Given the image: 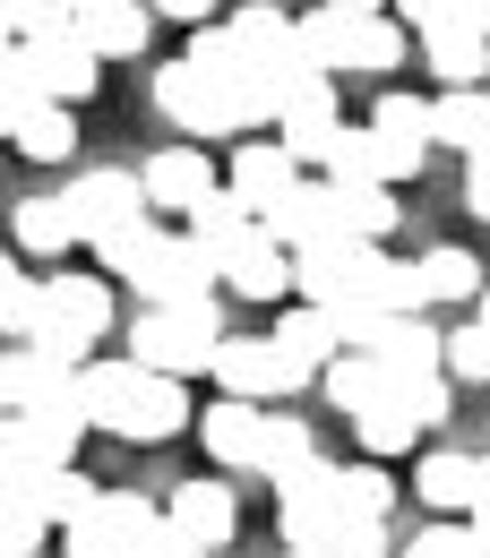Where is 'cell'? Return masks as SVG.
I'll return each instance as SVG.
<instances>
[{
	"instance_id": "cell-1",
	"label": "cell",
	"mask_w": 490,
	"mask_h": 558,
	"mask_svg": "<svg viewBox=\"0 0 490 558\" xmlns=\"http://www.w3.org/2000/svg\"><path fill=\"white\" fill-rule=\"evenodd\" d=\"M77 396H86V421L95 429H112V438H130V447H164V438H181L190 429V387L181 378H164V369H146L139 352L130 361H77Z\"/></svg>"
},
{
	"instance_id": "cell-2",
	"label": "cell",
	"mask_w": 490,
	"mask_h": 558,
	"mask_svg": "<svg viewBox=\"0 0 490 558\" xmlns=\"http://www.w3.org/2000/svg\"><path fill=\"white\" fill-rule=\"evenodd\" d=\"M95 258H104V276L139 283V301H207L215 276H224L207 250H199V232H190V223H181V232H164L155 215L121 223V232H104V241H95Z\"/></svg>"
},
{
	"instance_id": "cell-3",
	"label": "cell",
	"mask_w": 490,
	"mask_h": 558,
	"mask_svg": "<svg viewBox=\"0 0 490 558\" xmlns=\"http://www.w3.org/2000/svg\"><path fill=\"white\" fill-rule=\"evenodd\" d=\"M232 327H224V301H146L139 327H130V352H139L146 369H164V378H215V344H224Z\"/></svg>"
},
{
	"instance_id": "cell-4",
	"label": "cell",
	"mask_w": 490,
	"mask_h": 558,
	"mask_svg": "<svg viewBox=\"0 0 490 558\" xmlns=\"http://www.w3.org/2000/svg\"><path fill=\"white\" fill-rule=\"evenodd\" d=\"M112 336V283L104 276H44V318L26 344H44L52 361H86V344Z\"/></svg>"
},
{
	"instance_id": "cell-5",
	"label": "cell",
	"mask_w": 490,
	"mask_h": 558,
	"mask_svg": "<svg viewBox=\"0 0 490 558\" xmlns=\"http://www.w3.org/2000/svg\"><path fill=\"white\" fill-rule=\"evenodd\" d=\"M276 524H284V542L327 550V542H336V524H345V464H327V456L292 464V473L276 482Z\"/></svg>"
},
{
	"instance_id": "cell-6",
	"label": "cell",
	"mask_w": 490,
	"mask_h": 558,
	"mask_svg": "<svg viewBox=\"0 0 490 558\" xmlns=\"http://www.w3.org/2000/svg\"><path fill=\"white\" fill-rule=\"evenodd\" d=\"M146 95H155V112H164V121H172L181 138H241V130H250V121H241V112L224 104V86H215V77L199 70L190 52H181V61H164Z\"/></svg>"
},
{
	"instance_id": "cell-7",
	"label": "cell",
	"mask_w": 490,
	"mask_h": 558,
	"mask_svg": "<svg viewBox=\"0 0 490 558\" xmlns=\"http://www.w3.org/2000/svg\"><path fill=\"white\" fill-rule=\"evenodd\" d=\"M17 44H26L35 86H44L52 104H86V95L104 86V52L77 35V17H61V26H35V35H17Z\"/></svg>"
},
{
	"instance_id": "cell-8",
	"label": "cell",
	"mask_w": 490,
	"mask_h": 558,
	"mask_svg": "<svg viewBox=\"0 0 490 558\" xmlns=\"http://www.w3.org/2000/svg\"><path fill=\"white\" fill-rule=\"evenodd\" d=\"M215 387L224 396H250V404H276L292 387H310V369H292L276 352V336H224L215 344Z\"/></svg>"
},
{
	"instance_id": "cell-9",
	"label": "cell",
	"mask_w": 490,
	"mask_h": 558,
	"mask_svg": "<svg viewBox=\"0 0 490 558\" xmlns=\"http://www.w3.org/2000/svg\"><path fill=\"white\" fill-rule=\"evenodd\" d=\"M70 215H77V241L95 250L104 232H121V223H139V215H155V207H146V181H139V172L95 163V172H77V181H70Z\"/></svg>"
},
{
	"instance_id": "cell-10",
	"label": "cell",
	"mask_w": 490,
	"mask_h": 558,
	"mask_svg": "<svg viewBox=\"0 0 490 558\" xmlns=\"http://www.w3.org/2000/svg\"><path fill=\"white\" fill-rule=\"evenodd\" d=\"M146 524H155V507L139 489H95V507L77 524H61V542H70V558H130Z\"/></svg>"
},
{
	"instance_id": "cell-11",
	"label": "cell",
	"mask_w": 490,
	"mask_h": 558,
	"mask_svg": "<svg viewBox=\"0 0 490 558\" xmlns=\"http://www.w3.org/2000/svg\"><path fill=\"white\" fill-rule=\"evenodd\" d=\"M370 138H379V181H414L421 155H430V104L405 95V86H387L379 104H370Z\"/></svg>"
},
{
	"instance_id": "cell-12",
	"label": "cell",
	"mask_w": 490,
	"mask_h": 558,
	"mask_svg": "<svg viewBox=\"0 0 490 558\" xmlns=\"http://www.w3.org/2000/svg\"><path fill=\"white\" fill-rule=\"evenodd\" d=\"M336 130H345V112H336V77H327V70H310V77H301V86H292V95L276 104V138L292 146V155H301L310 172H319Z\"/></svg>"
},
{
	"instance_id": "cell-13",
	"label": "cell",
	"mask_w": 490,
	"mask_h": 558,
	"mask_svg": "<svg viewBox=\"0 0 490 558\" xmlns=\"http://www.w3.org/2000/svg\"><path fill=\"white\" fill-rule=\"evenodd\" d=\"M267 232H276L292 258H301V250H319V241H336V232H345V198H336V181H327V172H301V181L276 198Z\"/></svg>"
},
{
	"instance_id": "cell-14",
	"label": "cell",
	"mask_w": 490,
	"mask_h": 558,
	"mask_svg": "<svg viewBox=\"0 0 490 558\" xmlns=\"http://www.w3.org/2000/svg\"><path fill=\"white\" fill-rule=\"evenodd\" d=\"M301 172H310V163H301L284 138H241V146H232V172H224V181H232V198H241V207L267 223V215H276V198L301 181Z\"/></svg>"
},
{
	"instance_id": "cell-15",
	"label": "cell",
	"mask_w": 490,
	"mask_h": 558,
	"mask_svg": "<svg viewBox=\"0 0 490 558\" xmlns=\"http://www.w3.org/2000/svg\"><path fill=\"white\" fill-rule=\"evenodd\" d=\"M224 292H232V301H284V292H301V258L259 223V232L241 241V258L224 267Z\"/></svg>"
},
{
	"instance_id": "cell-16",
	"label": "cell",
	"mask_w": 490,
	"mask_h": 558,
	"mask_svg": "<svg viewBox=\"0 0 490 558\" xmlns=\"http://www.w3.org/2000/svg\"><path fill=\"white\" fill-rule=\"evenodd\" d=\"M70 17L104 61H139L146 35H155V0H77Z\"/></svg>"
},
{
	"instance_id": "cell-17",
	"label": "cell",
	"mask_w": 490,
	"mask_h": 558,
	"mask_svg": "<svg viewBox=\"0 0 490 558\" xmlns=\"http://www.w3.org/2000/svg\"><path fill=\"white\" fill-rule=\"evenodd\" d=\"M139 181H146V207H155V215H190V207L215 190V163L181 138V146H164V155H146Z\"/></svg>"
},
{
	"instance_id": "cell-18",
	"label": "cell",
	"mask_w": 490,
	"mask_h": 558,
	"mask_svg": "<svg viewBox=\"0 0 490 558\" xmlns=\"http://www.w3.org/2000/svg\"><path fill=\"white\" fill-rule=\"evenodd\" d=\"M319 387H327V404H336L345 421H361V413H379V404H387L405 378H396L379 352H352V344H345L336 361H327V369H319Z\"/></svg>"
},
{
	"instance_id": "cell-19",
	"label": "cell",
	"mask_w": 490,
	"mask_h": 558,
	"mask_svg": "<svg viewBox=\"0 0 490 558\" xmlns=\"http://www.w3.org/2000/svg\"><path fill=\"white\" fill-rule=\"evenodd\" d=\"M259 429H267V413L250 396H215L199 413V438H207V456L224 473H259Z\"/></svg>"
},
{
	"instance_id": "cell-20",
	"label": "cell",
	"mask_w": 490,
	"mask_h": 558,
	"mask_svg": "<svg viewBox=\"0 0 490 558\" xmlns=\"http://www.w3.org/2000/svg\"><path fill=\"white\" fill-rule=\"evenodd\" d=\"M9 241H17L26 258H61L77 241L70 190H26V198H9Z\"/></svg>"
},
{
	"instance_id": "cell-21",
	"label": "cell",
	"mask_w": 490,
	"mask_h": 558,
	"mask_svg": "<svg viewBox=\"0 0 490 558\" xmlns=\"http://www.w3.org/2000/svg\"><path fill=\"white\" fill-rule=\"evenodd\" d=\"M164 515H172L199 550H224V542H232V524H241V498H232V482H215V473H207V482H181V489H172V507H164Z\"/></svg>"
},
{
	"instance_id": "cell-22",
	"label": "cell",
	"mask_w": 490,
	"mask_h": 558,
	"mask_svg": "<svg viewBox=\"0 0 490 558\" xmlns=\"http://www.w3.org/2000/svg\"><path fill=\"white\" fill-rule=\"evenodd\" d=\"M61 387H77V361H52L44 344H9L0 352V404H9V413L44 404V396H61Z\"/></svg>"
},
{
	"instance_id": "cell-23",
	"label": "cell",
	"mask_w": 490,
	"mask_h": 558,
	"mask_svg": "<svg viewBox=\"0 0 490 558\" xmlns=\"http://www.w3.org/2000/svg\"><path fill=\"white\" fill-rule=\"evenodd\" d=\"M421 507H439V515H474V498H482V456H465V447H439V456H421Z\"/></svg>"
},
{
	"instance_id": "cell-24",
	"label": "cell",
	"mask_w": 490,
	"mask_h": 558,
	"mask_svg": "<svg viewBox=\"0 0 490 558\" xmlns=\"http://www.w3.org/2000/svg\"><path fill=\"white\" fill-rule=\"evenodd\" d=\"M276 352L292 361V369H310V378H319V369L345 352V318H336V310H319V301H301V310H284Z\"/></svg>"
},
{
	"instance_id": "cell-25",
	"label": "cell",
	"mask_w": 490,
	"mask_h": 558,
	"mask_svg": "<svg viewBox=\"0 0 490 558\" xmlns=\"http://www.w3.org/2000/svg\"><path fill=\"white\" fill-rule=\"evenodd\" d=\"M181 223L199 232V250H207L215 267H232V258H241V241L259 232V215H250L241 198H232V181H224V190H207V198H199V207L181 215Z\"/></svg>"
},
{
	"instance_id": "cell-26",
	"label": "cell",
	"mask_w": 490,
	"mask_h": 558,
	"mask_svg": "<svg viewBox=\"0 0 490 558\" xmlns=\"http://www.w3.org/2000/svg\"><path fill=\"white\" fill-rule=\"evenodd\" d=\"M430 138L456 146V155L490 146V86H439L430 95Z\"/></svg>"
},
{
	"instance_id": "cell-27",
	"label": "cell",
	"mask_w": 490,
	"mask_h": 558,
	"mask_svg": "<svg viewBox=\"0 0 490 558\" xmlns=\"http://www.w3.org/2000/svg\"><path fill=\"white\" fill-rule=\"evenodd\" d=\"M421 429H430V421H421V404H414V378H405V387H396V396H387L379 413H361V421H352L361 456H405V447H421Z\"/></svg>"
},
{
	"instance_id": "cell-28",
	"label": "cell",
	"mask_w": 490,
	"mask_h": 558,
	"mask_svg": "<svg viewBox=\"0 0 490 558\" xmlns=\"http://www.w3.org/2000/svg\"><path fill=\"white\" fill-rule=\"evenodd\" d=\"M421 61L439 86H482L490 77V35L482 26H447V35H421Z\"/></svg>"
},
{
	"instance_id": "cell-29",
	"label": "cell",
	"mask_w": 490,
	"mask_h": 558,
	"mask_svg": "<svg viewBox=\"0 0 490 558\" xmlns=\"http://www.w3.org/2000/svg\"><path fill=\"white\" fill-rule=\"evenodd\" d=\"M9 498H26V507H35L44 524H77V515L95 507V482L77 473V456H70V464H44L35 482H26V489H9Z\"/></svg>"
},
{
	"instance_id": "cell-30",
	"label": "cell",
	"mask_w": 490,
	"mask_h": 558,
	"mask_svg": "<svg viewBox=\"0 0 490 558\" xmlns=\"http://www.w3.org/2000/svg\"><path fill=\"white\" fill-rule=\"evenodd\" d=\"M352 17H361V9H336V0H319V9H301V17H292L301 52H310L327 77H345V70H352Z\"/></svg>"
},
{
	"instance_id": "cell-31",
	"label": "cell",
	"mask_w": 490,
	"mask_h": 558,
	"mask_svg": "<svg viewBox=\"0 0 490 558\" xmlns=\"http://www.w3.org/2000/svg\"><path fill=\"white\" fill-rule=\"evenodd\" d=\"M77 104H35L17 130H9V146L26 155V163H70L77 155V121H70Z\"/></svg>"
},
{
	"instance_id": "cell-32",
	"label": "cell",
	"mask_w": 490,
	"mask_h": 558,
	"mask_svg": "<svg viewBox=\"0 0 490 558\" xmlns=\"http://www.w3.org/2000/svg\"><path fill=\"white\" fill-rule=\"evenodd\" d=\"M421 283H430V301H447V310L465 301V310H474L490 276H482V258H474V250H456V241H439V250H421Z\"/></svg>"
},
{
	"instance_id": "cell-33",
	"label": "cell",
	"mask_w": 490,
	"mask_h": 558,
	"mask_svg": "<svg viewBox=\"0 0 490 558\" xmlns=\"http://www.w3.org/2000/svg\"><path fill=\"white\" fill-rule=\"evenodd\" d=\"M336 181V172H327ZM336 198H345V232H361V241H387L396 232V181H336Z\"/></svg>"
},
{
	"instance_id": "cell-34",
	"label": "cell",
	"mask_w": 490,
	"mask_h": 558,
	"mask_svg": "<svg viewBox=\"0 0 490 558\" xmlns=\"http://www.w3.org/2000/svg\"><path fill=\"white\" fill-rule=\"evenodd\" d=\"M310 456H319L310 421H301V413H267V429H259V473L284 482V473H292V464H310Z\"/></svg>"
},
{
	"instance_id": "cell-35",
	"label": "cell",
	"mask_w": 490,
	"mask_h": 558,
	"mask_svg": "<svg viewBox=\"0 0 490 558\" xmlns=\"http://www.w3.org/2000/svg\"><path fill=\"white\" fill-rule=\"evenodd\" d=\"M35 104H52L44 86H35V61H26V44H0V138L35 112Z\"/></svg>"
},
{
	"instance_id": "cell-36",
	"label": "cell",
	"mask_w": 490,
	"mask_h": 558,
	"mask_svg": "<svg viewBox=\"0 0 490 558\" xmlns=\"http://www.w3.org/2000/svg\"><path fill=\"white\" fill-rule=\"evenodd\" d=\"M396 17L414 35H447V26H482L490 35V0H396Z\"/></svg>"
},
{
	"instance_id": "cell-37",
	"label": "cell",
	"mask_w": 490,
	"mask_h": 558,
	"mask_svg": "<svg viewBox=\"0 0 490 558\" xmlns=\"http://www.w3.org/2000/svg\"><path fill=\"white\" fill-rule=\"evenodd\" d=\"M439 369H447L456 387H490V327H482V318H465V327L447 336V352H439Z\"/></svg>"
},
{
	"instance_id": "cell-38",
	"label": "cell",
	"mask_w": 490,
	"mask_h": 558,
	"mask_svg": "<svg viewBox=\"0 0 490 558\" xmlns=\"http://www.w3.org/2000/svg\"><path fill=\"white\" fill-rule=\"evenodd\" d=\"M345 515H396L387 456H370V464H345Z\"/></svg>"
},
{
	"instance_id": "cell-39",
	"label": "cell",
	"mask_w": 490,
	"mask_h": 558,
	"mask_svg": "<svg viewBox=\"0 0 490 558\" xmlns=\"http://www.w3.org/2000/svg\"><path fill=\"white\" fill-rule=\"evenodd\" d=\"M319 172H336V181H379V138H370V121H361V130H336V138H327V163H319Z\"/></svg>"
},
{
	"instance_id": "cell-40",
	"label": "cell",
	"mask_w": 490,
	"mask_h": 558,
	"mask_svg": "<svg viewBox=\"0 0 490 558\" xmlns=\"http://www.w3.org/2000/svg\"><path fill=\"white\" fill-rule=\"evenodd\" d=\"M224 26H232L241 44H259V52H292V44H301V35H292V17H284V9H267V0H241Z\"/></svg>"
},
{
	"instance_id": "cell-41",
	"label": "cell",
	"mask_w": 490,
	"mask_h": 558,
	"mask_svg": "<svg viewBox=\"0 0 490 558\" xmlns=\"http://www.w3.org/2000/svg\"><path fill=\"white\" fill-rule=\"evenodd\" d=\"M35 473H44V447L26 438V421H17V413H0V489H26Z\"/></svg>"
},
{
	"instance_id": "cell-42",
	"label": "cell",
	"mask_w": 490,
	"mask_h": 558,
	"mask_svg": "<svg viewBox=\"0 0 490 558\" xmlns=\"http://www.w3.org/2000/svg\"><path fill=\"white\" fill-rule=\"evenodd\" d=\"M327 550H336V558H387V550H396V542H387V515H345Z\"/></svg>"
},
{
	"instance_id": "cell-43",
	"label": "cell",
	"mask_w": 490,
	"mask_h": 558,
	"mask_svg": "<svg viewBox=\"0 0 490 558\" xmlns=\"http://www.w3.org/2000/svg\"><path fill=\"white\" fill-rule=\"evenodd\" d=\"M44 533H52V524H44L26 498H9V489H0V550H35Z\"/></svg>"
},
{
	"instance_id": "cell-44",
	"label": "cell",
	"mask_w": 490,
	"mask_h": 558,
	"mask_svg": "<svg viewBox=\"0 0 490 558\" xmlns=\"http://www.w3.org/2000/svg\"><path fill=\"white\" fill-rule=\"evenodd\" d=\"M465 550H474V524H421L396 558H465Z\"/></svg>"
},
{
	"instance_id": "cell-45",
	"label": "cell",
	"mask_w": 490,
	"mask_h": 558,
	"mask_svg": "<svg viewBox=\"0 0 490 558\" xmlns=\"http://www.w3.org/2000/svg\"><path fill=\"white\" fill-rule=\"evenodd\" d=\"M465 207L490 223V146H474V155H465Z\"/></svg>"
},
{
	"instance_id": "cell-46",
	"label": "cell",
	"mask_w": 490,
	"mask_h": 558,
	"mask_svg": "<svg viewBox=\"0 0 490 558\" xmlns=\"http://www.w3.org/2000/svg\"><path fill=\"white\" fill-rule=\"evenodd\" d=\"M155 17H172V26H207L215 0H155Z\"/></svg>"
},
{
	"instance_id": "cell-47",
	"label": "cell",
	"mask_w": 490,
	"mask_h": 558,
	"mask_svg": "<svg viewBox=\"0 0 490 558\" xmlns=\"http://www.w3.org/2000/svg\"><path fill=\"white\" fill-rule=\"evenodd\" d=\"M26 35V17H17V0H0V44H17Z\"/></svg>"
},
{
	"instance_id": "cell-48",
	"label": "cell",
	"mask_w": 490,
	"mask_h": 558,
	"mask_svg": "<svg viewBox=\"0 0 490 558\" xmlns=\"http://www.w3.org/2000/svg\"><path fill=\"white\" fill-rule=\"evenodd\" d=\"M276 558H327V550H301V542H284V550Z\"/></svg>"
},
{
	"instance_id": "cell-49",
	"label": "cell",
	"mask_w": 490,
	"mask_h": 558,
	"mask_svg": "<svg viewBox=\"0 0 490 558\" xmlns=\"http://www.w3.org/2000/svg\"><path fill=\"white\" fill-rule=\"evenodd\" d=\"M336 9H396V0H336Z\"/></svg>"
},
{
	"instance_id": "cell-50",
	"label": "cell",
	"mask_w": 490,
	"mask_h": 558,
	"mask_svg": "<svg viewBox=\"0 0 490 558\" xmlns=\"http://www.w3.org/2000/svg\"><path fill=\"white\" fill-rule=\"evenodd\" d=\"M474 318H482V327H490V283H482V301H474Z\"/></svg>"
},
{
	"instance_id": "cell-51",
	"label": "cell",
	"mask_w": 490,
	"mask_h": 558,
	"mask_svg": "<svg viewBox=\"0 0 490 558\" xmlns=\"http://www.w3.org/2000/svg\"><path fill=\"white\" fill-rule=\"evenodd\" d=\"M199 558H232V542H224V550H199Z\"/></svg>"
},
{
	"instance_id": "cell-52",
	"label": "cell",
	"mask_w": 490,
	"mask_h": 558,
	"mask_svg": "<svg viewBox=\"0 0 490 558\" xmlns=\"http://www.w3.org/2000/svg\"><path fill=\"white\" fill-rule=\"evenodd\" d=\"M0 558H44V550H0Z\"/></svg>"
},
{
	"instance_id": "cell-53",
	"label": "cell",
	"mask_w": 490,
	"mask_h": 558,
	"mask_svg": "<svg viewBox=\"0 0 490 558\" xmlns=\"http://www.w3.org/2000/svg\"><path fill=\"white\" fill-rule=\"evenodd\" d=\"M0 413H9V404H0Z\"/></svg>"
},
{
	"instance_id": "cell-54",
	"label": "cell",
	"mask_w": 490,
	"mask_h": 558,
	"mask_svg": "<svg viewBox=\"0 0 490 558\" xmlns=\"http://www.w3.org/2000/svg\"><path fill=\"white\" fill-rule=\"evenodd\" d=\"M482 86H490V77H482Z\"/></svg>"
}]
</instances>
